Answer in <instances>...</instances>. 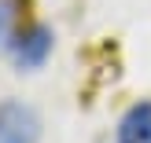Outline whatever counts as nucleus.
I'll return each mask as SVG.
<instances>
[{
    "label": "nucleus",
    "instance_id": "3",
    "mask_svg": "<svg viewBox=\"0 0 151 143\" xmlns=\"http://www.w3.org/2000/svg\"><path fill=\"white\" fill-rule=\"evenodd\" d=\"M114 143H151V99L133 103L122 114L114 132Z\"/></svg>",
    "mask_w": 151,
    "mask_h": 143
},
{
    "label": "nucleus",
    "instance_id": "1",
    "mask_svg": "<svg viewBox=\"0 0 151 143\" xmlns=\"http://www.w3.org/2000/svg\"><path fill=\"white\" fill-rule=\"evenodd\" d=\"M41 121L26 103H0V143H37Z\"/></svg>",
    "mask_w": 151,
    "mask_h": 143
},
{
    "label": "nucleus",
    "instance_id": "2",
    "mask_svg": "<svg viewBox=\"0 0 151 143\" xmlns=\"http://www.w3.org/2000/svg\"><path fill=\"white\" fill-rule=\"evenodd\" d=\"M52 51V29L44 26H29L26 33H19L11 41V55L19 66H41Z\"/></svg>",
    "mask_w": 151,
    "mask_h": 143
},
{
    "label": "nucleus",
    "instance_id": "4",
    "mask_svg": "<svg viewBox=\"0 0 151 143\" xmlns=\"http://www.w3.org/2000/svg\"><path fill=\"white\" fill-rule=\"evenodd\" d=\"M7 33H11V7L0 0V44L7 41Z\"/></svg>",
    "mask_w": 151,
    "mask_h": 143
}]
</instances>
